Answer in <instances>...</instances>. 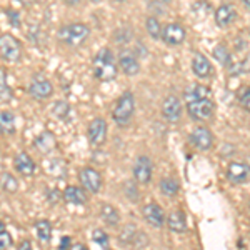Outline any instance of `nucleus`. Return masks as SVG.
<instances>
[{
	"label": "nucleus",
	"instance_id": "nucleus-1",
	"mask_svg": "<svg viewBox=\"0 0 250 250\" xmlns=\"http://www.w3.org/2000/svg\"><path fill=\"white\" fill-rule=\"evenodd\" d=\"M117 60L112 54L110 48L104 47L100 48V52L95 55L94 63H92V68H94V75L97 80L100 82H108V80H114L117 77Z\"/></svg>",
	"mask_w": 250,
	"mask_h": 250
},
{
	"label": "nucleus",
	"instance_id": "nucleus-2",
	"mask_svg": "<svg viewBox=\"0 0 250 250\" xmlns=\"http://www.w3.org/2000/svg\"><path fill=\"white\" fill-rule=\"evenodd\" d=\"M88 35H90V29H88L85 23L77 22V23H68V25L62 27V29L59 30L57 37H59V42L65 43L67 47L77 48L88 39Z\"/></svg>",
	"mask_w": 250,
	"mask_h": 250
},
{
	"label": "nucleus",
	"instance_id": "nucleus-3",
	"mask_svg": "<svg viewBox=\"0 0 250 250\" xmlns=\"http://www.w3.org/2000/svg\"><path fill=\"white\" fill-rule=\"evenodd\" d=\"M135 112V99L132 92H124L122 95L117 99V104L112 110V119L119 127H125L130 124L132 117Z\"/></svg>",
	"mask_w": 250,
	"mask_h": 250
},
{
	"label": "nucleus",
	"instance_id": "nucleus-4",
	"mask_svg": "<svg viewBox=\"0 0 250 250\" xmlns=\"http://www.w3.org/2000/svg\"><path fill=\"white\" fill-rule=\"evenodd\" d=\"M187 112L193 120H210L215 114V104L210 97H204V99H195L187 102Z\"/></svg>",
	"mask_w": 250,
	"mask_h": 250
},
{
	"label": "nucleus",
	"instance_id": "nucleus-5",
	"mask_svg": "<svg viewBox=\"0 0 250 250\" xmlns=\"http://www.w3.org/2000/svg\"><path fill=\"white\" fill-rule=\"evenodd\" d=\"M0 54H2V59L5 62H19L20 57H22V43L14 35L2 34V37H0Z\"/></svg>",
	"mask_w": 250,
	"mask_h": 250
},
{
	"label": "nucleus",
	"instance_id": "nucleus-6",
	"mask_svg": "<svg viewBox=\"0 0 250 250\" xmlns=\"http://www.w3.org/2000/svg\"><path fill=\"white\" fill-rule=\"evenodd\" d=\"M79 180L82 184V187L90 193H97L102 188V175L94 167H83L79 172Z\"/></svg>",
	"mask_w": 250,
	"mask_h": 250
},
{
	"label": "nucleus",
	"instance_id": "nucleus-7",
	"mask_svg": "<svg viewBox=\"0 0 250 250\" xmlns=\"http://www.w3.org/2000/svg\"><path fill=\"white\" fill-rule=\"evenodd\" d=\"M182 102L177 95H167L162 102V117L167 122H179L182 117Z\"/></svg>",
	"mask_w": 250,
	"mask_h": 250
},
{
	"label": "nucleus",
	"instance_id": "nucleus-8",
	"mask_svg": "<svg viewBox=\"0 0 250 250\" xmlns=\"http://www.w3.org/2000/svg\"><path fill=\"white\" fill-rule=\"evenodd\" d=\"M152 172H154V164L147 155L137 157L134 164V179L139 184L147 185L152 180Z\"/></svg>",
	"mask_w": 250,
	"mask_h": 250
},
{
	"label": "nucleus",
	"instance_id": "nucleus-9",
	"mask_svg": "<svg viewBox=\"0 0 250 250\" xmlns=\"http://www.w3.org/2000/svg\"><path fill=\"white\" fill-rule=\"evenodd\" d=\"M87 135H88V142L94 145V147L102 145L107 139V122L102 117H97V119H94L88 124Z\"/></svg>",
	"mask_w": 250,
	"mask_h": 250
},
{
	"label": "nucleus",
	"instance_id": "nucleus-10",
	"mask_svg": "<svg viewBox=\"0 0 250 250\" xmlns=\"http://www.w3.org/2000/svg\"><path fill=\"white\" fill-rule=\"evenodd\" d=\"M213 142H215L213 134L210 132V128H207V127H197L190 134V144L200 152L210 150L213 147Z\"/></svg>",
	"mask_w": 250,
	"mask_h": 250
},
{
	"label": "nucleus",
	"instance_id": "nucleus-11",
	"mask_svg": "<svg viewBox=\"0 0 250 250\" xmlns=\"http://www.w3.org/2000/svg\"><path fill=\"white\" fill-rule=\"evenodd\" d=\"M142 215H144V220L147 222L148 225H152L154 229L164 227V224H165V213H164V208L160 207L159 204H154V202L147 204L142 208Z\"/></svg>",
	"mask_w": 250,
	"mask_h": 250
},
{
	"label": "nucleus",
	"instance_id": "nucleus-12",
	"mask_svg": "<svg viewBox=\"0 0 250 250\" xmlns=\"http://www.w3.org/2000/svg\"><path fill=\"white\" fill-rule=\"evenodd\" d=\"M187 32L180 23H167L162 30V40L167 45H180L184 43Z\"/></svg>",
	"mask_w": 250,
	"mask_h": 250
},
{
	"label": "nucleus",
	"instance_id": "nucleus-13",
	"mask_svg": "<svg viewBox=\"0 0 250 250\" xmlns=\"http://www.w3.org/2000/svg\"><path fill=\"white\" fill-rule=\"evenodd\" d=\"M119 67L120 70L124 72L125 75L128 77H135L137 74L140 72V63H139V59L135 57L132 52L128 50H122L119 55Z\"/></svg>",
	"mask_w": 250,
	"mask_h": 250
},
{
	"label": "nucleus",
	"instance_id": "nucleus-14",
	"mask_svg": "<svg viewBox=\"0 0 250 250\" xmlns=\"http://www.w3.org/2000/svg\"><path fill=\"white\" fill-rule=\"evenodd\" d=\"M29 94L37 100H47L54 94V85H52L47 79L39 77V79L32 80V83L29 87Z\"/></svg>",
	"mask_w": 250,
	"mask_h": 250
},
{
	"label": "nucleus",
	"instance_id": "nucleus-15",
	"mask_svg": "<svg viewBox=\"0 0 250 250\" xmlns=\"http://www.w3.org/2000/svg\"><path fill=\"white\" fill-rule=\"evenodd\" d=\"M250 177V167L244 162H232L227 167V179L232 184H244Z\"/></svg>",
	"mask_w": 250,
	"mask_h": 250
},
{
	"label": "nucleus",
	"instance_id": "nucleus-16",
	"mask_svg": "<svg viewBox=\"0 0 250 250\" xmlns=\"http://www.w3.org/2000/svg\"><path fill=\"white\" fill-rule=\"evenodd\" d=\"M14 167L20 175L30 177L35 173V162L32 160V157L27 154V152H19L17 155L14 157Z\"/></svg>",
	"mask_w": 250,
	"mask_h": 250
},
{
	"label": "nucleus",
	"instance_id": "nucleus-17",
	"mask_svg": "<svg viewBox=\"0 0 250 250\" xmlns=\"http://www.w3.org/2000/svg\"><path fill=\"white\" fill-rule=\"evenodd\" d=\"M192 70L199 79H207L212 75L213 68H212V63L208 62V59L205 57L204 54L197 52V54H193V59H192Z\"/></svg>",
	"mask_w": 250,
	"mask_h": 250
},
{
	"label": "nucleus",
	"instance_id": "nucleus-18",
	"mask_svg": "<svg viewBox=\"0 0 250 250\" xmlns=\"http://www.w3.org/2000/svg\"><path fill=\"white\" fill-rule=\"evenodd\" d=\"M237 19V10L235 7L230 5V3H224L219 9L215 10V22L219 27H229L235 22Z\"/></svg>",
	"mask_w": 250,
	"mask_h": 250
},
{
	"label": "nucleus",
	"instance_id": "nucleus-19",
	"mask_svg": "<svg viewBox=\"0 0 250 250\" xmlns=\"http://www.w3.org/2000/svg\"><path fill=\"white\" fill-rule=\"evenodd\" d=\"M34 145L40 154H48V152H52L55 148V145H57V139H55V135L52 134L50 130H43L42 134L35 137Z\"/></svg>",
	"mask_w": 250,
	"mask_h": 250
},
{
	"label": "nucleus",
	"instance_id": "nucleus-20",
	"mask_svg": "<svg viewBox=\"0 0 250 250\" xmlns=\"http://www.w3.org/2000/svg\"><path fill=\"white\" fill-rule=\"evenodd\" d=\"M167 227L170 229L172 232H175V233H182V232L187 230V219H185L184 210L177 208V210H173V212L168 213Z\"/></svg>",
	"mask_w": 250,
	"mask_h": 250
},
{
	"label": "nucleus",
	"instance_id": "nucleus-21",
	"mask_svg": "<svg viewBox=\"0 0 250 250\" xmlns=\"http://www.w3.org/2000/svg\"><path fill=\"white\" fill-rule=\"evenodd\" d=\"M63 200L67 204H74V205H83L87 202V192L80 187H75V185H68V187L63 190L62 193Z\"/></svg>",
	"mask_w": 250,
	"mask_h": 250
},
{
	"label": "nucleus",
	"instance_id": "nucleus-22",
	"mask_svg": "<svg viewBox=\"0 0 250 250\" xmlns=\"http://www.w3.org/2000/svg\"><path fill=\"white\" fill-rule=\"evenodd\" d=\"M100 219H102L104 224L108 225V227H117L120 222V215L114 205L104 204L102 207H100Z\"/></svg>",
	"mask_w": 250,
	"mask_h": 250
},
{
	"label": "nucleus",
	"instance_id": "nucleus-23",
	"mask_svg": "<svg viewBox=\"0 0 250 250\" xmlns=\"http://www.w3.org/2000/svg\"><path fill=\"white\" fill-rule=\"evenodd\" d=\"M0 128L2 134L12 135L15 132V115L9 110H2L0 114Z\"/></svg>",
	"mask_w": 250,
	"mask_h": 250
},
{
	"label": "nucleus",
	"instance_id": "nucleus-24",
	"mask_svg": "<svg viewBox=\"0 0 250 250\" xmlns=\"http://www.w3.org/2000/svg\"><path fill=\"white\" fill-rule=\"evenodd\" d=\"M212 90L207 85H192L185 90V102L195 99H204V97H210Z\"/></svg>",
	"mask_w": 250,
	"mask_h": 250
},
{
	"label": "nucleus",
	"instance_id": "nucleus-25",
	"mask_svg": "<svg viewBox=\"0 0 250 250\" xmlns=\"http://www.w3.org/2000/svg\"><path fill=\"white\" fill-rule=\"evenodd\" d=\"M35 233H37V239L40 242H50L52 239V225L48 220H39L34 225Z\"/></svg>",
	"mask_w": 250,
	"mask_h": 250
},
{
	"label": "nucleus",
	"instance_id": "nucleus-26",
	"mask_svg": "<svg viewBox=\"0 0 250 250\" xmlns=\"http://www.w3.org/2000/svg\"><path fill=\"white\" fill-rule=\"evenodd\" d=\"M180 190V184L177 182L175 179L172 177H167V179H162L160 180V192L167 197H175L177 193Z\"/></svg>",
	"mask_w": 250,
	"mask_h": 250
},
{
	"label": "nucleus",
	"instance_id": "nucleus-27",
	"mask_svg": "<svg viewBox=\"0 0 250 250\" xmlns=\"http://www.w3.org/2000/svg\"><path fill=\"white\" fill-rule=\"evenodd\" d=\"M145 29H147V34L150 35L152 40H159L162 39V25L155 17H148L147 22H145Z\"/></svg>",
	"mask_w": 250,
	"mask_h": 250
},
{
	"label": "nucleus",
	"instance_id": "nucleus-28",
	"mask_svg": "<svg viewBox=\"0 0 250 250\" xmlns=\"http://www.w3.org/2000/svg\"><path fill=\"white\" fill-rule=\"evenodd\" d=\"M213 59L217 60V62H220L224 67H230V52H229V48L225 47V45H217L215 48H213Z\"/></svg>",
	"mask_w": 250,
	"mask_h": 250
},
{
	"label": "nucleus",
	"instance_id": "nucleus-29",
	"mask_svg": "<svg viewBox=\"0 0 250 250\" xmlns=\"http://www.w3.org/2000/svg\"><path fill=\"white\" fill-rule=\"evenodd\" d=\"M2 188H3V192H7V193H15L19 190L17 179L5 170L2 172Z\"/></svg>",
	"mask_w": 250,
	"mask_h": 250
},
{
	"label": "nucleus",
	"instance_id": "nucleus-30",
	"mask_svg": "<svg viewBox=\"0 0 250 250\" xmlns=\"http://www.w3.org/2000/svg\"><path fill=\"white\" fill-rule=\"evenodd\" d=\"M52 114L57 117L59 120H67L68 115H70V105H68L65 100H59L52 107Z\"/></svg>",
	"mask_w": 250,
	"mask_h": 250
},
{
	"label": "nucleus",
	"instance_id": "nucleus-31",
	"mask_svg": "<svg viewBox=\"0 0 250 250\" xmlns=\"http://www.w3.org/2000/svg\"><path fill=\"white\" fill-rule=\"evenodd\" d=\"M0 99L2 102H9L10 100V87L7 83V72L2 68V77H0Z\"/></svg>",
	"mask_w": 250,
	"mask_h": 250
},
{
	"label": "nucleus",
	"instance_id": "nucleus-32",
	"mask_svg": "<svg viewBox=\"0 0 250 250\" xmlns=\"http://www.w3.org/2000/svg\"><path fill=\"white\" fill-rule=\"evenodd\" d=\"M92 240L97 245H100V249H108V235L104 230H100V229H95L92 232Z\"/></svg>",
	"mask_w": 250,
	"mask_h": 250
},
{
	"label": "nucleus",
	"instance_id": "nucleus-33",
	"mask_svg": "<svg viewBox=\"0 0 250 250\" xmlns=\"http://www.w3.org/2000/svg\"><path fill=\"white\" fill-rule=\"evenodd\" d=\"M14 245V240H12L10 233L5 230V224L0 222V247L2 249H10Z\"/></svg>",
	"mask_w": 250,
	"mask_h": 250
},
{
	"label": "nucleus",
	"instance_id": "nucleus-34",
	"mask_svg": "<svg viewBox=\"0 0 250 250\" xmlns=\"http://www.w3.org/2000/svg\"><path fill=\"white\" fill-rule=\"evenodd\" d=\"M230 68V72L232 74H242V72H250V54L247 55V57H245V60L244 62H240L239 65H235V67H229Z\"/></svg>",
	"mask_w": 250,
	"mask_h": 250
},
{
	"label": "nucleus",
	"instance_id": "nucleus-35",
	"mask_svg": "<svg viewBox=\"0 0 250 250\" xmlns=\"http://www.w3.org/2000/svg\"><path fill=\"white\" fill-rule=\"evenodd\" d=\"M3 15H7V17H9L12 27H20V15H19L17 10H14V9H3Z\"/></svg>",
	"mask_w": 250,
	"mask_h": 250
},
{
	"label": "nucleus",
	"instance_id": "nucleus-36",
	"mask_svg": "<svg viewBox=\"0 0 250 250\" xmlns=\"http://www.w3.org/2000/svg\"><path fill=\"white\" fill-rule=\"evenodd\" d=\"M239 102H240V105L245 108V110L250 112V87H247V88H245V90L239 95Z\"/></svg>",
	"mask_w": 250,
	"mask_h": 250
},
{
	"label": "nucleus",
	"instance_id": "nucleus-37",
	"mask_svg": "<svg viewBox=\"0 0 250 250\" xmlns=\"http://www.w3.org/2000/svg\"><path fill=\"white\" fill-rule=\"evenodd\" d=\"M70 244H72V240H70V237H63L62 242H60V249H68L70 247Z\"/></svg>",
	"mask_w": 250,
	"mask_h": 250
},
{
	"label": "nucleus",
	"instance_id": "nucleus-38",
	"mask_svg": "<svg viewBox=\"0 0 250 250\" xmlns=\"http://www.w3.org/2000/svg\"><path fill=\"white\" fill-rule=\"evenodd\" d=\"M63 2H65V5L68 7H75V5H79L80 0H63Z\"/></svg>",
	"mask_w": 250,
	"mask_h": 250
},
{
	"label": "nucleus",
	"instance_id": "nucleus-39",
	"mask_svg": "<svg viewBox=\"0 0 250 250\" xmlns=\"http://www.w3.org/2000/svg\"><path fill=\"white\" fill-rule=\"evenodd\" d=\"M32 247V244H30V242H20V245H19V249H30Z\"/></svg>",
	"mask_w": 250,
	"mask_h": 250
},
{
	"label": "nucleus",
	"instance_id": "nucleus-40",
	"mask_svg": "<svg viewBox=\"0 0 250 250\" xmlns=\"http://www.w3.org/2000/svg\"><path fill=\"white\" fill-rule=\"evenodd\" d=\"M70 249H77V250H82V249H85V245L83 244H72V247Z\"/></svg>",
	"mask_w": 250,
	"mask_h": 250
},
{
	"label": "nucleus",
	"instance_id": "nucleus-41",
	"mask_svg": "<svg viewBox=\"0 0 250 250\" xmlns=\"http://www.w3.org/2000/svg\"><path fill=\"white\" fill-rule=\"evenodd\" d=\"M242 2H244V5L247 7V9H249V12H250V0H242Z\"/></svg>",
	"mask_w": 250,
	"mask_h": 250
},
{
	"label": "nucleus",
	"instance_id": "nucleus-42",
	"mask_svg": "<svg viewBox=\"0 0 250 250\" xmlns=\"http://www.w3.org/2000/svg\"><path fill=\"white\" fill-rule=\"evenodd\" d=\"M159 2H162V3H168V2H172V0H159Z\"/></svg>",
	"mask_w": 250,
	"mask_h": 250
},
{
	"label": "nucleus",
	"instance_id": "nucleus-43",
	"mask_svg": "<svg viewBox=\"0 0 250 250\" xmlns=\"http://www.w3.org/2000/svg\"><path fill=\"white\" fill-rule=\"evenodd\" d=\"M90 2H94V3H100L102 0H90Z\"/></svg>",
	"mask_w": 250,
	"mask_h": 250
},
{
	"label": "nucleus",
	"instance_id": "nucleus-44",
	"mask_svg": "<svg viewBox=\"0 0 250 250\" xmlns=\"http://www.w3.org/2000/svg\"><path fill=\"white\" fill-rule=\"evenodd\" d=\"M35 2H40V3H42V2H47V0H35Z\"/></svg>",
	"mask_w": 250,
	"mask_h": 250
},
{
	"label": "nucleus",
	"instance_id": "nucleus-45",
	"mask_svg": "<svg viewBox=\"0 0 250 250\" xmlns=\"http://www.w3.org/2000/svg\"><path fill=\"white\" fill-rule=\"evenodd\" d=\"M115 2H125V0H115Z\"/></svg>",
	"mask_w": 250,
	"mask_h": 250
}]
</instances>
